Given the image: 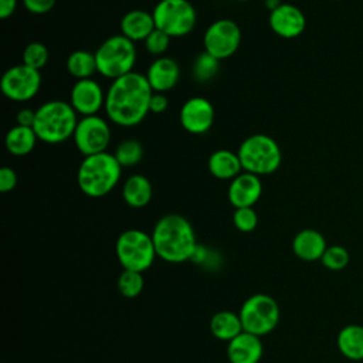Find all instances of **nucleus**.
Returning <instances> with one entry per match:
<instances>
[{
  "instance_id": "nucleus-1",
  "label": "nucleus",
  "mask_w": 363,
  "mask_h": 363,
  "mask_svg": "<svg viewBox=\"0 0 363 363\" xmlns=\"http://www.w3.org/2000/svg\"><path fill=\"white\" fill-rule=\"evenodd\" d=\"M153 89L145 74L132 71L113 79L105 92V113L118 126L132 128L139 125L149 111Z\"/></svg>"
},
{
  "instance_id": "nucleus-2",
  "label": "nucleus",
  "mask_w": 363,
  "mask_h": 363,
  "mask_svg": "<svg viewBox=\"0 0 363 363\" xmlns=\"http://www.w3.org/2000/svg\"><path fill=\"white\" fill-rule=\"evenodd\" d=\"M150 235L157 257L166 262L180 264L193 259L199 248L191 223L176 213L160 217Z\"/></svg>"
},
{
  "instance_id": "nucleus-3",
  "label": "nucleus",
  "mask_w": 363,
  "mask_h": 363,
  "mask_svg": "<svg viewBox=\"0 0 363 363\" xmlns=\"http://www.w3.org/2000/svg\"><path fill=\"white\" fill-rule=\"evenodd\" d=\"M122 169L113 153L102 152L85 156L77 173L78 187L88 197H104L119 183Z\"/></svg>"
},
{
  "instance_id": "nucleus-4",
  "label": "nucleus",
  "mask_w": 363,
  "mask_h": 363,
  "mask_svg": "<svg viewBox=\"0 0 363 363\" xmlns=\"http://www.w3.org/2000/svg\"><path fill=\"white\" fill-rule=\"evenodd\" d=\"M78 121V113L69 102L54 99L44 102L35 109L33 129L38 140L58 145L74 136Z\"/></svg>"
},
{
  "instance_id": "nucleus-5",
  "label": "nucleus",
  "mask_w": 363,
  "mask_h": 363,
  "mask_svg": "<svg viewBox=\"0 0 363 363\" xmlns=\"http://www.w3.org/2000/svg\"><path fill=\"white\" fill-rule=\"evenodd\" d=\"M237 155L242 170L259 177L277 172L282 162L279 145L274 138L264 133H254L245 138L238 146Z\"/></svg>"
},
{
  "instance_id": "nucleus-6",
  "label": "nucleus",
  "mask_w": 363,
  "mask_h": 363,
  "mask_svg": "<svg viewBox=\"0 0 363 363\" xmlns=\"http://www.w3.org/2000/svg\"><path fill=\"white\" fill-rule=\"evenodd\" d=\"M136 58L135 43L122 34L108 37L95 51L98 72L112 81L132 72Z\"/></svg>"
},
{
  "instance_id": "nucleus-7",
  "label": "nucleus",
  "mask_w": 363,
  "mask_h": 363,
  "mask_svg": "<svg viewBox=\"0 0 363 363\" xmlns=\"http://www.w3.org/2000/svg\"><path fill=\"white\" fill-rule=\"evenodd\" d=\"M115 254L123 269L138 272L149 269L157 257L152 235L138 228L119 234L115 242Z\"/></svg>"
},
{
  "instance_id": "nucleus-8",
  "label": "nucleus",
  "mask_w": 363,
  "mask_h": 363,
  "mask_svg": "<svg viewBox=\"0 0 363 363\" xmlns=\"http://www.w3.org/2000/svg\"><path fill=\"white\" fill-rule=\"evenodd\" d=\"M238 315L245 332L262 337L277 328L281 313L271 295L254 294L242 302Z\"/></svg>"
},
{
  "instance_id": "nucleus-9",
  "label": "nucleus",
  "mask_w": 363,
  "mask_h": 363,
  "mask_svg": "<svg viewBox=\"0 0 363 363\" xmlns=\"http://www.w3.org/2000/svg\"><path fill=\"white\" fill-rule=\"evenodd\" d=\"M152 14L156 28L164 31L172 38L187 35L193 31L197 21L196 10L189 0H160Z\"/></svg>"
},
{
  "instance_id": "nucleus-10",
  "label": "nucleus",
  "mask_w": 363,
  "mask_h": 363,
  "mask_svg": "<svg viewBox=\"0 0 363 363\" xmlns=\"http://www.w3.org/2000/svg\"><path fill=\"white\" fill-rule=\"evenodd\" d=\"M204 51L218 61L234 55L241 44V30L230 18H220L211 23L203 37Z\"/></svg>"
},
{
  "instance_id": "nucleus-11",
  "label": "nucleus",
  "mask_w": 363,
  "mask_h": 363,
  "mask_svg": "<svg viewBox=\"0 0 363 363\" xmlns=\"http://www.w3.org/2000/svg\"><path fill=\"white\" fill-rule=\"evenodd\" d=\"M111 136L109 123L99 115H91L81 116L72 139L78 152L85 157L106 152Z\"/></svg>"
},
{
  "instance_id": "nucleus-12",
  "label": "nucleus",
  "mask_w": 363,
  "mask_h": 363,
  "mask_svg": "<svg viewBox=\"0 0 363 363\" xmlns=\"http://www.w3.org/2000/svg\"><path fill=\"white\" fill-rule=\"evenodd\" d=\"M41 86V74L38 69L24 65H13L4 71L0 82L3 95L14 102H27L33 99Z\"/></svg>"
},
{
  "instance_id": "nucleus-13",
  "label": "nucleus",
  "mask_w": 363,
  "mask_h": 363,
  "mask_svg": "<svg viewBox=\"0 0 363 363\" xmlns=\"http://www.w3.org/2000/svg\"><path fill=\"white\" fill-rule=\"evenodd\" d=\"M216 111L213 104L204 96L189 98L180 109L179 119L182 128L191 135H203L214 123Z\"/></svg>"
},
{
  "instance_id": "nucleus-14",
  "label": "nucleus",
  "mask_w": 363,
  "mask_h": 363,
  "mask_svg": "<svg viewBox=\"0 0 363 363\" xmlns=\"http://www.w3.org/2000/svg\"><path fill=\"white\" fill-rule=\"evenodd\" d=\"M69 104L81 116L96 115L105 106V92L94 78L78 79L71 88Z\"/></svg>"
},
{
  "instance_id": "nucleus-15",
  "label": "nucleus",
  "mask_w": 363,
  "mask_h": 363,
  "mask_svg": "<svg viewBox=\"0 0 363 363\" xmlns=\"http://www.w3.org/2000/svg\"><path fill=\"white\" fill-rule=\"evenodd\" d=\"M268 23L271 30L282 38H295L301 35L306 27L303 13L289 3H282L279 7L269 11Z\"/></svg>"
},
{
  "instance_id": "nucleus-16",
  "label": "nucleus",
  "mask_w": 363,
  "mask_h": 363,
  "mask_svg": "<svg viewBox=\"0 0 363 363\" xmlns=\"http://www.w3.org/2000/svg\"><path fill=\"white\" fill-rule=\"evenodd\" d=\"M262 194L261 177L248 172H241L230 182L227 189L228 201L234 208L252 207Z\"/></svg>"
},
{
  "instance_id": "nucleus-17",
  "label": "nucleus",
  "mask_w": 363,
  "mask_h": 363,
  "mask_svg": "<svg viewBox=\"0 0 363 363\" xmlns=\"http://www.w3.org/2000/svg\"><path fill=\"white\" fill-rule=\"evenodd\" d=\"M146 78L153 92H167L173 89L180 79V67L170 57H157L146 71Z\"/></svg>"
},
{
  "instance_id": "nucleus-18",
  "label": "nucleus",
  "mask_w": 363,
  "mask_h": 363,
  "mask_svg": "<svg viewBox=\"0 0 363 363\" xmlns=\"http://www.w3.org/2000/svg\"><path fill=\"white\" fill-rule=\"evenodd\" d=\"M264 345L259 336L242 330L227 343V359L230 363H259Z\"/></svg>"
},
{
  "instance_id": "nucleus-19",
  "label": "nucleus",
  "mask_w": 363,
  "mask_h": 363,
  "mask_svg": "<svg viewBox=\"0 0 363 363\" xmlns=\"http://www.w3.org/2000/svg\"><path fill=\"white\" fill-rule=\"evenodd\" d=\"M121 34L133 43L145 41L147 35L156 28L153 14L146 10H130L123 14L119 23Z\"/></svg>"
},
{
  "instance_id": "nucleus-20",
  "label": "nucleus",
  "mask_w": 363,
  "mask_h": 363,
  "mask_svg": "<svg viewBox=\"0 0 363 363\" xmlns=\"http://www.w3.org/2000/svg\"><path fill=\"white\" fill-rule=\"evenodd\" d=\"M326 248L325 237L312 228L301 230L292 240V251L302 261L320 259Z\"/></svg>"
},
{
  "instance_id": "nucleus-21",
  "label": "nucleus",
  "mask_w": 363,
  "mask_h": 363,
  "mask_svg": "<svg viewBox=\"0 0 363 363\" xmlns=\"http://www.w3.org/2000/svg\"><path fill=\"white\" fill-rule=\"evenodd\" d=\"M207 167L213 177L230 182L244 172L238 155L228 149L214 150L207 160Z\"/></svg>"
},
{
  "instance_id": "nucleus-22",
  "label": "nucleus",
  "mask_w": 363,
  "mask_h": 363,
  "mask_svg": "<svg viewBox=\"0 0 363 363\" xmlns=\"http://www.w3.org/2000/svg\"><path fill=\"white\" fill-rule=\"evenodd\" d=\"M153 196V187L149 179L140 173L129 176L122 186V199L132 208L147 206Z\"/></svg>"
},
{
  "instance_id": "nucleus-23",
  "label": "nucleus",
  "mask_w": 363,
  "mask_h": 363,
  "mask_svg": "<svg viewBox=\"0 0 363 363\" xmlns=\"http://www.w3.org/2000/svg\"><path fill=\"white\" fill-rule=\"evenodd\" d=\"M38 142V138L31 126L16 125L6 133L4 145L10 155L13 156H27L31 153Z\"/></svg>"
},
{
  "instance_id": "nucleus-24",
  "label": "nucleus",
  "mask_w": 363,
  "mask_h": 363,
  "mask_svg": "<svg viewBox=\"0 0 363 363\" xmlns=\"http://www.w3.org/2000/svg\"><path fill=\"white\" fill-rule=\"evenodd\" d=\"M208 326H210L211 335L216 339L227 342V343L244 330L240 315L235 312H231V311L216 312L211 316Z\"/></svg>"
},
{
  "instance_id": "nucleus-25",
  "label": "nucleus",
  "mask_w": 363,
  "mask_h": 363,
  "mask_svg": "<svg viewBox=\"0 0 363 363\" xmlns=\"http://www.w3.org/2000/svg\"><path fill=\"white\" fill-rule=\"evenodd\" d=\"M340 353L352 360H363V326L347 325L337 335Z\"/></svg>"
},
{
  "instance_id": "nucleus-26",
  "label": "nucleus",
  "mask_w": 363,
  "mask_h": 363,
  "mask_svg": "<svg viewBox=\"0 0 363 363\" xmlns=\"http://www.w3.org/2000/svg\"><path fill=\"white\" fill-rule=\"evenodd\" d=\"M67 71L78 81L92 78L95 72H98L95 52H89L86 50H75L72 51L65 62Z\"/></svg>"
},
{
  "instance_id": "nucleus-27",
  "label": "nucleus",
  "mask_w": 363,
  "mask_h": 363,
  "mask_svg": "<svg viewBox=\"0 0 363 363\" xmlns=\"http://www.w3.org/2000/svg\"><path fill=\"white\" fill-rule=\"evenodd\" d=\"M113 156L122 167H132L142 160L143 146L136 139H125L116 146Z\"/></svg>"
},
{
  "instance_id": "nucleus-28",
  "label": "nucleus",
  "mask_w": 363,
  "mask_h": 363,
  "mask_svg": "<svg viewBox=\"0 0 363 363\" xmlns=\"http://www.w3.org/2000/svg\"><path fill=\"white\" fill-rule=\"evenodd\" d=\"M220 69V61L208 52H201L193 62L191 75L197 82H207L213 79Z\"/></svg>"
},
{
  "instance_id": "nucleus-29",
  "label": "nucleus",
  "mask_w": 363,
  "mask_h": 363,
  "mask_svg": "<svg viewBox=\"0 0 363 363\" xmlns=\"http://www.w3.org/2000/svg\"><path fill=\"white\" fill-rule=\"evenodd\" d=\"M116 285H118V291L121 292L122 296L132 299V298H136L138 295H140V292L143 291L145 279H143L142 272L123 269L121 272V275L118 277Z\"/></svg>"
},
{
  "instance_id": "nucleus-30",
  "label": "nucleus",
  "mask_w": 363,
  "mask_h": 363,
  "mask_svg": "<svg viewBox=\"0 0 363 363\" xmlns=\"http://www.w3.org/2000/svg\"><path fill=\"white\" fill-rule=\"evenodd\" d=\"M48 62V48L40 41L27 44L23 51V64L34 69H41Z\"/></svg>"
},
{
  "instance_id": "nucleus-31",
  "label": "nucleus",
  "mask_w": 363,
  "mask_h": 363,
  "mask_svg": "<svg viewBox=\"0 0 363 363\" xmlns=\"http://www.w3.org/2000/svg\"><path fill=\"white\" fill-rule=\"evenodd\" d=\"M320 262L330 271L343 269L349 264V252L340 245H330L325 250Z\"/></svg>"
},
{
  "instance_id": "nucleus-32",
  "label": "nucleus",
  "mask_w": 363,
  "mask_h": 363,
  "mask_svg": "<svg viewBox=\"0 0 363 363\" xmlns=\"http://www.w3.org/2000/svg\"><path fill=\"white\" fill-rule=\"evenodd\" d=\"M233 224L241 233H251L258 225V214L252 207L235 208L233 213Z\"/></svg>"
},
{
  "instance_id": "nucleus-33",
  "label": "nucleus",
  "mask_w": 363,
  "mask_h": 363,
  "mask_svg": "<svg viewBox=\"0 0 363 363\" xmlns=\"http://www.w3.org/2000/svg\"><path fill=\"white\" fill-rule=\"evenodd\" d=\"M170 40H172V37L169 34H166L162 30L155 28L147 35V38L143 41V44H145L146 51H149L152 55H156V58H157V57H163V54L169 50Z\"/></svg>"
},
{
  "instance_id": "nucleus-34",
  "label": "nucleus",
  "mask_w": 363,
  "mask_h": 363,
  "mask_svg": "<svg viewBox=\"0 0 363 363\" xmlns=\"http://www.w3.org/2000/svg\"><path fill=\"white\" fill-rule=\"evenodd\" d=\"M17 186V174L16 172L9 167L3 166L0 169V191L1 193H9Z\"/></svg>"
},
{
  "instance_id": "nucleus-35",
  "label": "nucleus",
  "mask_w": 363,
  "mask_h": 363,
  "mask_svg": "<svg viewBox=\"0 0 363 363\" xmlns=\"http://www.w3.org/2000/svg\"><path fill=\"white\" fill-rule=\"evenodd\" d=\"M57 0H23V4L27 11L33 14H45L51 11Z\"/></svg>"
},
{
  "instance_id": "nucleus-36",
  "label": "nucleus",
  "mask_w": 363,
  "mask_h": 363,
  "mask_svg": "<svg viewBox=\"0 0 363 363\" xmlns=\"http://www.w3.org/2000/svg\"><path fill=\"white\" fill-rule=\"evenodd\" d=\"M169 108V98L162 92H153L149 104V111L153 113H163Z\"/></svg>"
},
{
  "instance_id": "nucleus-37",
  "label": "nucleus",
  "mask_w": 363,
  "mask_h": 363,
  "mask_svg": "<svg viewBox=\"0 0 363 363\" xmlns=\"http://www.w3.org/2000/svg\"><path fill=\"white\" fill-rule=\"evenodd\" d=\"M34 119H35V111H33L30 108H23L16 115V122H17V125H21V126L33 128Z\"/></svg>"
},
{
  "instance_id": "nucleus-38",
  "label": "nucleus",
  "mask_w": 363,
  "mask_h": 363,
  "mask_svg": "<svg viewBox=\"0 0 363 363\" xmlns=\"http://www.w3.org/2000/svg\"><path fill=\"white\" fill-rule=\"evenodd\" d=\"M17 9V0H0V18L6 20L14 14Z\"/></svg>"
},
{
  "instance_id": "nucleus-39",
  "label": "nucleus",
  "mask_w": 363,
  "mask_h": 363,
  "mask_svg": "<svg viewBox=\"0 0 363 363\" xmlns=\"http://www.w3.org/2000/svg\"><path fill=\"white\" fill-rule=\"evenodd\" d=\"M281 4H282L281 0H265V7H267L269 11L275 10V9L279 7Z\"/></svg>"
},
{
  "instance_id": "nucleus-40",
  "label": "nucleus",
  "mask_w": 363,
  "mask_h": 363,
  "mask_svg": "<svg viewBox=\"0 0 363 363\" xmlns=\"http://www.w3.org/2000/svg\"><path fill=\"white\" fill-rule=\"evenodd\" d=\"M237 1H248V0H237Z\"/></svg>"
}]
</instances>
